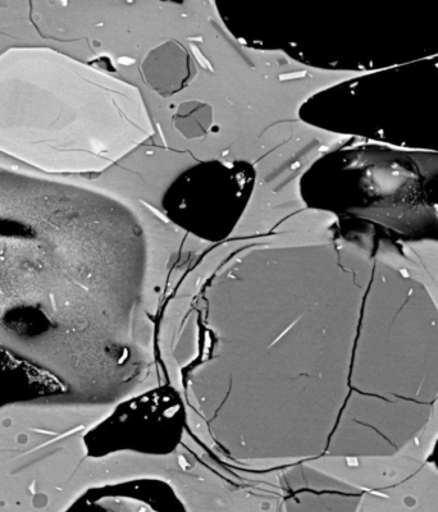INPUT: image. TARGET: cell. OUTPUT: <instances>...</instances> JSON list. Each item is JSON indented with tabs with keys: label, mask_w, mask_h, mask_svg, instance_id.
<instances>
[{
	"label": "cell",
	"mask_w": 438,
	"mask_h": 512,
	"mask_svg": "<svg viewBox=\"0 0 438 512\" xmlns=\"http://www.w3.org/2000/svg\"><path fill=\"white\" fill-rule=\"evenodd\" d=\"M190 367L235 393H300L303 456L398 454L438 400V308L426 286L344 244L249 251L199 297Z\"/></svg>",
	"instance_id": "6da1fadb"
},
{
	"label": "cell",
	"mask_w": 438,
	"mask_h": 512,
	"mask_svg": "<svg viewBox=\"0 0 438 512\" xmlns=\"http://www.w3.org/2000/svg\"><path fill=\"white\" fill-rule=\"evenodd\" d=\"M309 209L335 218L340 244H438V153L350 139L314 160L299 181Z\"/></svg>",
	"instance_id": "7a4b0ae2"
},
{
	"label": "cell",
	"mask_w": 438,
	"mask_h": 512,
	"mask_svg": "<svg viewBox=\"0 0 438 512\" xmlns=\"http://www.w3.org/2000/svg\"><path fill=\"white\" fill-rule=\"evenodd\" d=\"M107 404L62 395L0 405V512H70L97 484L84 469Z\"/></svg>",
	"instance_id": "3957f363"
},
{
	"label": "cell",
	"mask_w": 438,
	"mask_h": 512,
	"mask_svg": "<svg viewBox=\"0 0 438 512\" xmlns=\"http://www.w3.org/2000/svg\"><path fill=\"white\" fill-rule=\"evenodd\" d=\"M300 120L330 134L438 153V56L310 95Z\"/></svg>",
	"instance_id": "277c9868"
},
{
	"label": "cell",
	"mask_w": 438,
	"mask_h": 512,
	"mask_svg": "<svg viewBox=\"0 0 438 512\" xmlns=\"http://www.w3.org/2000/svg\"><path fill=\"white\" fill-rule=\"evenodd\" d=\"M255 186L257 171L252 163L205 160L181 172L164 191V216L196 239L221 242L239 226Z\"/></svg>",
	"instance_id": "5b68a950"
},
{
	"label": "cell",
	"mask_w": 438,
	"mask_h": 512,
	"mask_svg": "<svg viewBox=\"0 0 438 512\" xmlns=\"http://www.w3.org/2000/svg\"><path fill=\"white\" fill-rule=\"evenodd\" d=\"M187 422L184 397L164 384L118 402L91 429L86 442L95 459L122 454L167 456L184 440Z\"/></svg>",
	"instance_id": "8992f818"
},
{
	"label": "cell",
	"mask_w": 438,
	"mask_h": 512,
	"mask_svg": "<svg viewBox=\"0 0 438 512\" xmlns=\"http://www.w3.org/2000/svg\"><path fill=\"white\" fill-rule=\"evenodd\" d=\"M292 479L286 486V512H357L360 493L325 477Z\"/></svg>",
	"instance_id": "52a82bcc"
},
{
	"label": "cell",
	"mask_w": 438,
	"mask_h": 512,
	"mask_svg": "<svg viewBox=\"0 0 438 512\" xmlns=\"http://www.w3.org/2000/svg\"><path fill=\"white\" fill-rule=\"evenodd\" d=\"M428 463L435 466V468L438 470V438L435 442V445H433L430 456H428Z\"/></svg>",
	"instance_id": "ba28073f"
}]
</instances>
